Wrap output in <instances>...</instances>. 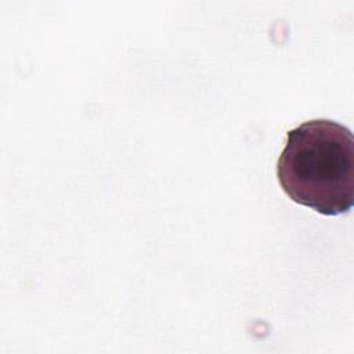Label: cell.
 <instances>
[{
	"instance_id": "6da1fadb",
	"label": "cell",
	"mask_w": 354,
	"mask_h": 354,
	"mask_svg": "<svg viewBox=\"0 0 354 354\" xmlns=\"http://www.w3.org/2000/svg\"><path fill=\"white\" fill-rule=\"evenodd\" d=\"M283 192L325 216L348 213L354 203V138L329 119L304 122L286 134L277 163Z\"/></svg>"
}]
</instances>
